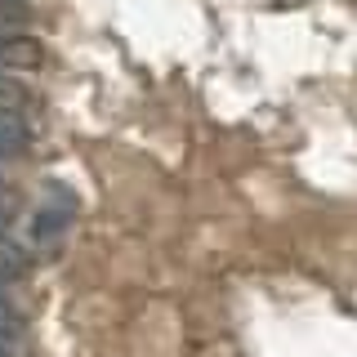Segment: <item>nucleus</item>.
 <instances>
[{
	"label": "nucleus",
	"mask_w": 357,
	"mask_h": 357,
	"mask_svg": "<svg viewBox=\"0 0 357 357\" xmlns=\"http://www.w3.org/2000/svg\"><path fill=\"white\" fill-rule=\"evenodd\" d=\"M72 219H76V197L67 192L63 183H50L45 197H40V206H36V219H31V237H36V241H54V237L67 232Z\"/></svg>",
	"instance_id": "1"
},
{
	"label": "nucleus",
	"mask_w": 357,
	"mask_h": 357,
	"mask_svg": "<svg viewBox=\"0 0 357 357\" xmlns=\"http://www.w3.org/2000/svg\"><path fill=\"white\" fill-rule=\"evenodd\" d=\"M31 143V107H0V165L18 161Z\"/></svg>",
	"instance_id": "2"
},
{
	"label": "nucleus",
	"mask_w": 357,
	"mask_h": 357,
	"mask_svg": "<svg viewBox=\"0 0 357 357\" xmlns=\"http://www.w3.org/2000/svg\"><path fill=\"white\" fill-rule=\"evenodd\" d=\"M22 277H27V255H22L18 245L0 241V295H9Z\"/></svg>",
	"instance_id": "3"
},
{
	"label": "nucleus",
	"mask_w": 357,
	"mask_h": 357,
	"mask_svg": "<svg viewBox=\"0 0 357 357\" xmlns=\"http://www.w3.org/2000/svg\"><path fill=\"white\" fill-rule=\"evenodd\" d=\"M0 349H22V312L0 295Z\"/></svg>",
	"instance_id": "4"
},
{
	"label": "nucleus",
	"mask_w": 357,
	"mask_h": 357,
	"mask_svg": "<svg viewBox=\"0 0 357 357\" xmlns=\"http://www.w3.org/2000/svg\"><path fill=\"white\" fill-rule=\"evenodd\" d=\"M14 223H18V188L9 178H0V241H9Z\"/></svg>",
	"instance_id": "5"
},
{
	"label": "nucleus",
	"mask_w": 357,
	"mask_h": 357,
	"mask_svg": "<svg viewBox=\"0 0 357 357\" xmlns=\"http://www.w3.org/2000/svg\"><path fill=\"white\" fill-rule=\"evenodd\" d=\"M14 59H31V54L22 50V40H14V31L0 22V63H14Z\"/></svg>",
	"instance_id": "6"
},
{
	"label": "nucleus",
	"mask_w": 357,
	"mask_h": 357,
	"mask_svg": "<svg viewBox=\"0 0 357 357\" xmlns=\"http://www.w3.org/2000/svg\"><path fill=\"white\" fill-rule=\"evenodd\" d=\"M0 357H27L22 349H0Z\"/></svg>",
	"instance_id": "7"
}]
</instances>
